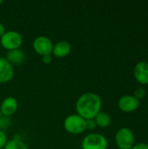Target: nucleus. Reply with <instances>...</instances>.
Here are the masks:
<instances>
[{
    "instance_id": "nucleus-1",
    "label": "nucleus",
    "mask_w": 148,
    "mask_h": 149,
    "mask_svg": "<svg viewBox=\"0 0 148 149\" xmlns=\"http://www.w3.org/2000/svg\"><path fill=\"white\" fill-rule=\"evenodd\" d=\"M101 107V99L94 93H85L82 94L76 102V111L78 114L85 120L94 119L100 112Z\"/></svg>"
},
{
    "instance_id": "nucleus-2",
    "label": "nucleus",
    "mask_w": 148,
    "mask_h": 149,
    "mask_svg": "<svg viewBox=\"0 0 148 149\" xmlns=\"http://www.w3.org/2000/svg\"><path fill=\"white\" fill-rule=\"evenodd\" d=\"M115 142L119 149H132L135 145L133 132L128 127L120 128L115 134Z\"/></svg>"
},
{
    "instance_id": "nucleus-3",
    "label": "nucleus",
    "mask_w": 148,
    "mask_h": 149,
    "mask_svg": "<svg viewBox=\"0 0 148 149\" xmlns=\"http://www.w3.org/2000/svg\"><path fill=\"white\" fill-rule=\"evenodd\" d=\"M82 149H107L108 141L106 138L100 134H89L82 141Z\"/></svg>"
},
{
    "instance_id": "nucleus-4",
    "label": "nucleus",
    "mask_w": 148,
    "mask_h": 149,
    "mask_svg": "<svg viewBox=\"0 0 148 149\" xmlns=\"http://www.w3.org/2000/svg\"><path fill=\"white\" fill-rule=\"evenodd\" d=\"M23 43L22 35L15 31H8L0 38L1 45L8 51L19 49Z\"/></svg>"
},
{
    "instance_id": "nucleus-5",
    "label": "nucleus",
    "mask_w": 148,
    "mask_h": 149,
    "mask_svg": "<svg viewBox=\"0 0 148 149\" xmlns=\"http://www.w3.org/2000/svg\"><path fill=\"white\" fill-rule=\"evenodd\" d=\"M64 127L67 132L72 134H79L85 130V120L79 114H72L65 118Z\"/></svg>"
},
{
    "instance_id": "nucleus-6",
    "label": "nucleus",
    "mask_w": 148,
    "mask_h": 149,
    "mask_svg": "<svg viewBox=\"0 0 148 149\" xmlns=\"http://www.w3.org/2000/svg\"><path fill=\"white\" fill-rule=\"evenodd\" d=\"M32 46L34 51L42 56L51 54L53 49V45L51 40L45 36L37 37L33 41Z\"/></svg>"
},
{
    "instance_id": "nucleus-7",
    "label": "nucleus",
    "mask_w": 148,
    "mask_h": 149,
    "mask_svg": "<svg viewBox=\"0 0 148 149\" xmlns=\"http://www.w3.org/2000/svg\"><path fill=\"white\" fill-rule=\"evenodd\" d=\"M140 105V101L138 100L133 95H124L120 97L118 102L119 108L124 113H133L136 111Z\"/></svg>"
},
{
    "instance_id": "nucleus-8",
    "label": "nucleus",
    "mask_w": 148,
    "mask_h": 149,
    "mask_svg": "<svg viewBox=\"0 0 148 149\" xmlns=\"http://www.w3.org/2000/svg\"><path fill=\"white\" fill-rule=\"evenodd\" d=\"M133 77L135 80L143 85H148V62L140 61L133 67Z\"/></svg>"
},
{
    "instance_id": "nucleus-9",
    "label": "nucleus",
    "mask_w": 148,
    "mask_h": 149,
    "mask_svg": "<svg viewBox=\"0 0 148 149\" xmlns=\"http://www.w3.org/2000/svg\"><path fill=\"white\" fill-rule=\"evenodd\" d=\"M14 74L13 65L3 57H0V83H5L11 79Z\"/></svg>"
},
{
    "instance_id": "nucleus-10",
    "label": "nucleus",
    "mask_w": 148,
    "mask_h": 149,
    "mask_svg": "<svg viewBox=\"0 0 148 149\" xmlns=\"http://www.w3.org/2000/svg\"><path fill=\"white\" fill-rule=\"evenodd\" d=\"M0 109L2 115L6 117L10 116L17 109V101L13 97H7L3 100L0 106Z\"/></svg>"
},
{
    "instance_id": "nucleus-11",
    "label": "nucleus",
    "mask_w": 148,
    "mask_h": 149,
    "mask_svg": "<svg viewBox=\"0 0 148 149\" xmlns=\"http://www.w3.org/2000/svg\"><path fill=\"white\" fill-rule=\"evenodd\" d=\"M5 58L11 64V65H21L24 63L25 59V54L24 52L20 49H15L8 51L6 53Z\"/></svg>"
},
{
    "instance_id": "nucleus-12",
    "label": "nucleus",
    "mask_w": 148,
    "mask_h": 149,
    "mask_svg": "<svg viewBox=\"0 0 148 149\" xmlns=\"http://www.w3.org/2000/svg\"><path fill=\"white\" fill-rule=\"evenodd\" d=\"M71 52V45L65 40L58 41L55 45H53L52 52L58 58H64L69 54Z\"/></svg>"
},
{
    "instance_id": "nucleus-13",
    "label": "nucleus",
    "mask_w": 148,
    "mask_h": 149,
    "mask_svg": "<svg viewBox=\"0 0 148 149\" xmlns=\"http://www.w3.org/2000/svg\"><path fill=\"white\" fill-rule=\"evenodd\" d=\"M94 120L97 124V126L100 127H107L112 121L111 116L106 113V112H99L94 118Z\"/></svg>"
},
{
    "instance_id": "nucleus-14",
    "label": "nucleus",
    "mask_w": 148,
    "mask_h": 149,
    "mask_svg": "<svg viewBox=\"0 0 148 149\" xmlns=\"http://www.w3.org/2000/svg\"><path fill=\"white\" fill-rule=\"evenodd\" d=\"M3 149H28V148L23 141L14 138L8 141Z\"/></svg>"
},
{
    "instance_id": "nucleus-15",
    "label": "nucleus",
    "mask_w": 148,
    "mask_h": 149,
    "mask_svg": "<svg viewBox=\"0 0 148 149\" xmlns=\"http://www.w3.org/2000/svg\"><path fill=\"white\" fill-rule=\"evenodd\" d=\"M146 94H147V93H146V90L144 89V88H142V87H140V88H137L135 91H134V93H133V96L138 100H143L145 97H146Z\"/></svg>"
},
{
    "instance_id": "nucleus-16",
    "label": "nucleus",
    "mask_w": 148,
    "mask_h": 149,
    "mask_svg": "<svg viewBox=\"0 0 148 149\" xmlns=\"http://www.w3.org/2000/svg\"><path fill=\"white\" fill-rule=\"evenodd\" d=\"M10 125V120H9V118H7L6 116L0 118V130L3 131L4 129L8 128Z\"/></svg>"
},
{
    "instance_id": "nucleus-17",
    "label": "nucleus",
    "mask_w": 148,
    "mask_h": 149,
    "mask_svg": "<svg viewBox=\"0 0 148 149\" xmlns=\"http://www.w3.org/2000/svg\"><path fill=\"white\" fill-rule=\"evenodd\" d=\"M97 127V124L94 120V119L92 120H85V129L87 130H93Z\"/></svg>"
},
{
    "instance_id": "nucleus-18",
    "label": "nucleus",
    "mask_w": 148,
    "mask_h": 149,
    "mask_svg": "<svg viewBox=\"0 0 148 149\" xmlns=\"http://www.w3.org/2000/svg\"><path fill=\"white\" fill-rule=\"evenodd\" d=\"M7 141H8V140H7L6 134L3 131L0 130V149L4 148V146L7 143Z\"/></svg>"
},
{
    "instance_id": "nucleus-19",
    "label": "nucleus",
    "mask_w": 148,
    "mask_h": 149,
    "mask_svg": "<svg viewBox=\"0 0 148 149\" xmlns=\"http://www.w3.org/2000/svg\"><path fill=\"white\" fill-rule=\"evenodd\" d=\"M132 149H148V144L147 143H143V142L137 143L133 147Z\"/></svg>"
},
{
    "instance_id": "nucleus-20",
    "label": "nucleus",
    "mask_w": 148,
    "mask_h": 149,
    "mask_svg": "<svg viewBox=\"0 0 148 149\" xmlns=\"http://www.w3.org/2000/svg\"><path fill=\"white\" fill-rule=\"evenodd\" d=\"M51 59H52V58H51V54H49V55H44V56L42 57V60H43V62H44V64H50V63L51 62Z\"/></svg>"
},
{
    "instance_id": "nucleus-21",
    "label": "nucleus",
    "mask_w": 148,
    "mask_h": 149,
    "mask_svg": "<svg viewBox=\"0 0 148 149\" xmlns=\"http://www.w3.org/2000/svg\"><path fill=\"white\" fill-rule=\"evenodd\" d=\"M4 32H5V27L3 24L0 23V38L3 35Z\"/></svg>"
},
{
    "instance_id": "nucleus-22",
    "label": "nucleus",
    "mask_w": 148,
    "mask_h": 149,
    "mask_svg": "<svg viewBox=\"0 0 148 149\" xmlns=\"http://www.w3.org/2000/svg\"><path fill=\"white\" fill-rule=\"evenodd\" d=\"M2 117V113H1V109H0V118Z\"/></svg>"
},
{
    "instance_id": "nucleus-23",
    "label": "nucleus",
    "mask_w": 148,
    "mask_h": 149,
    "mask_svg": "<svg viewBox=\"0 0 148 149\" xmlns=\"http://www.w3.org/2000/svg\"><path fill=\"white\" fill-rule=\"evenodd\" d=\"M2 2H3V1H2V0H0V4L2 3Z\"/></svg>"
}]
</instances>
